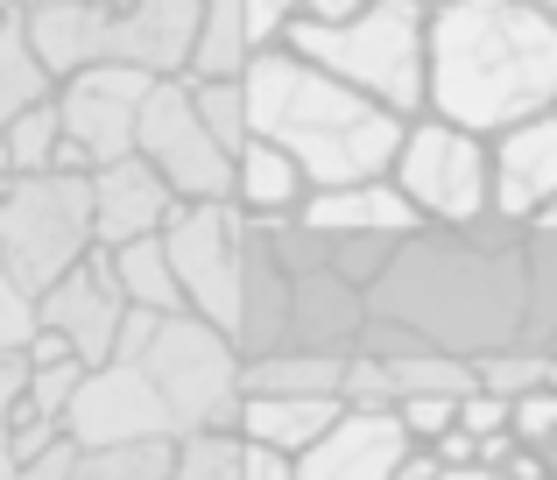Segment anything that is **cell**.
Returning <instances> with one entry per match:
<instances>
[{
  "label": "cell",
  "instance_id": "cell-1",
  "mask_svg": "<svg viewBox=\"0 0 557 480\" xmlns=\"http://www.w3.org/2000/svg\"><path fill=\"white\" fill-rule=\"evenodd\" d=\"M423 113L480 141L557 113V14L530 0H437L423 28Z\"/></svg>",
  "mask_w": 557,
  "mask_h": 480
},
{
  "label": "cell",
  "instance_id": "cell-2",
  "mask_svg": "<svg viewBox=\"0 0 557 480\" xmlns=\"http://www.w3.org/2000/svg\"><path fill=\"white\" fill-rule=\"evenodd\" d=\"M240 93H247V135L275 141V149L311 177V192L388 177L395 141H403V127H409L403 113L374 107L368 93L339 85L332 71L304 64L289 42H269V50L247 57Z\"/></svg>",
  "mask_w": 557,
  "mask_h": 480
},
{
  "label": "cell",
  "instance_id": "cell-3",
  "mask_svg": "<svg viewBox=\"0 0 557 480\" xmlns=\"http://www.w3.org/2000/svg\"><path fill=\"white\" fill-rule=\"evenodd\" d=\"M423 28H431V0H368L354 22H289L283 42L304 64L368 93L374 107L417 121L423 113Z\"/></svg>",
  "mask_w": 557,
  "mask_h": 480
},
{
  "label": "cell",
  "instance_id": "cell-4",
  "mask_svg": "<svg viewBox=\"0 0 557 480\" xmlns=\"http://www.w3.org/2000/svg\"><path fill=\"white\" fill-rule=\"evenodd\" d=\"M141 368H149L156 396L170 410V431H233L240 417V340L219 325H205L198 311H177V318H156L149 346H141Z\"/></svg>",
  "mask_w": 557,
  "mask_h": 480
},
{
  "label": "cell",
  "instance_id": "cell-5",
  "mask_svg": "<svg viewBox=\"0 0 557 480\" xmlns=\"http://www.w3.org/2000/svg\"><path fill=\"white\" fill-rule=\"evenodd\" d=\"M85 255H92V184L85 177L42 170V177L0 184V261L28 297H42Z\"/></svg>",
  "mask_w": 557,
  "mask_h": 480
},
{
  "label": "cell",
  "instance_id": "cell-6",
  "mask_svg": "<svg viewBox=\"0 0 557 480\" xmlns=\"http://www.w3.org/2000/svg\"><path fill=\"white\" fill-rule=\"evenodd\" d=\"M170 247V269L184 283V304L205 318V325L233 332L240 340V318H247V275H255V220L233 206H177L163 226Z\"/></svg>",
  "mask_w": 557,
  "mask_h": 480
},
{
  "label": "cell",
  "instance_id": "cell-7",
  "mask_svg": "<svg viewBox=\"0 0 557 480\" xmlns=\"http://www.w3.org/2000/svg\"><path fill=\"white\" fill-rule=\"evenodd\" d=\"M388 184L409 198L423 226H480L487 220V141L417 113L395 141Z\"/></svg>",
  "mask_w": 557,
  "mask_h": 480
},
{
  "label": "cell",
  "instance_id": "cell-8",
  "mask_svg": "<svg viewBox=\"0 0 557 480\" xmlns=\"http://www.w3.org/2000/svg\"><path fill=\"white\" fill-rule=\"evenodd\" d=\"M135 156L170 184L177 206H233V156L190 107V78H156L135 121Z\"/></svg>",
  "mask_w": 557,
  "mask_h": 480
},
{
  "label": "cell",
  "instance_id": "cell-9",
  "mask_svg": "<svg viewBox=\"0 0 557 480\" xmlns=\"http://www.w3.org/2000/svg\"><path fill=\"white\" fill-rule=\"evenodd\" d=\"M64 439L78 453H121V445H163L177 431H170V410L156 396L149 368L113 354V360L78 374V389L64 403Z\"/></svg>",
  "mask_w": 557,
  "mask_h": 480
},
{
  "label": "cell",
  "instance_id": "cell-10",
  "mask_svg": "<svg viewBox=\"0 0 557 480\" xmlns=\"http://www.w3.org/2000/svg\"><path fill=\"white\" fill-rule=\"evenodd\" d=\"M149 85H156L149 71H127V64H92L57 78V121H64V141L85 156V170L135 156V121Z\"/></svg>",
  "mask_w": 557,
  "mask_h": 480
},
{
  "label": "cell",
  "instance_id": "cell-11",
  "mask_svg": "<svg viewBox=\"0 0 557 480\" xmlns=\"http://www.w3.org/2000/svg\"><path fill=\"white\" fill-rule=\"evenodd\" d=\"M121 325H127V297H121V283H113L107 247H92L78 269H64V275H57V283L36 297V332L64 340L71 354L85 360V368L113 360V346H121Z\"/></svg>",
  "mask_w": 557,
  "mask_h": 480
},
{
  "label": "cell",
  "instance_id": "cell-12",
  "mask_svg": "<svg viewBox=\"0 0 557 480\" xmlns=\"http://www.w3.org/2000/svg\"><path fill=\"white\" fill-rule=\"evenodd\" d=\"M557 198V113L516 121L487 141V212L494 220H536Z\"/></svg>",
  "mask_w": 557,
  "mask_h": 480
},
{
  "label": "cell",
  "instance_id": "cell-13",
  "mask_svg": "<svg viewBox=\"0 0 557 480\" xmlns=\"http://www.w3.org/2000/svg\"><path fill=\"white\" fill-rule=\"evenodd\" d=\"M409 431L395 410H339L325 439L297 453V480H395L409 459Z\"/></svg>",
  "mask_w": 557,
  "mask_h": 480
},
{
  "label": "cell",
  "instance_id": "cell-14",
  "mask_svg": "<svg viewBox=\"0 0 557 480\" xmlns=\"http://www.w3.org/2000/svg\"><path fill=\"white\" fill-rule=\"evenodd\" d=\"M297 226L311 241H409L417 234V212H409V198L395 192L388 177H368V184H332V192H311L297 206Z\"/></svg>",
  "mask_w": 557,
  "mask_h": 480
},
{
  "label": "cell",
  "instance_id": "cell-15",
  "mask_svg": "<svg viewBox=\"0 0 557 480\" xmlns=\"http://www.w3.org/2000/svg\"><path fill=\"white\" fill-rule=\"evenodd\" d=\"M92 247H127V241H149L170 226L177 198L170 184L156 177L141 156H121V163H99L92 177Z\"/></svg>",
  "mask_w": 557,
  "mask_h": 480
},
{
  "label": "cell",
  "instance_id": "cell-16",
  "mask_svg": "<svg viewBox=\"0 0 557 480\" xmlns=\"http://www.w3.org/2000/svg\"><path fill=\"white\" fill-rule=\"evenodd\" d=\"M304 198H311V177H304L275 141H247V149L233 156V212H247L255 226L297 220Z\"/></svg>",
  "mask_w": 557,
  "mask_h": 480
},
{
  "label": "cell",
  "instance_id": "cell-17",
  "mask_svg": "<svg viewBox=\"0 0 557 480\" xmlns=\"http://www.w3.org/2000/svg\"><path fill=\"white\" fill-rule=\"evenodd\" d=\"M339 396H240V417H233V439L247 445H275V453L297 459L304 445L325 439V424L339 417Z\"/></svg>",
  "mask_w": 557,
  "mask_h": 480
},
{
  "label": "cell",
  "instance_id": "cell-18",
  "mask_svg": "<svg viewBox=\"0 0 557 480\" xmlns=\"http://www.w3.org/2000/svg\"><path fill=\"white\" fill-rule=\"evenodd\" d=\"M346 354L332 346H269L240 360V396H339Z\"/></svg>",
  "mask_w": 557,
  "mask_h": 480
},
{
  "label": "cell",
  "instance_id": "cell-19",
  "mask_svg": "<svg viewBox=\"0 0 557 480\" xmlns=\"http://www.w3.org/2000/svg\"><path fill=\"white\" fill-rule=\"evenodd\" d=\"M107 261H113V283H121V297L135 304V311H156V318L190 311V304H184V283H177V269H170L163 234L127 241V247H107Z\"/></svg>",
  "mask_w": 557,
  "mask_h": 480
},
{
  "label": "cell",
  "instance_id": "cell-20",
  "mask_svg": "<svg viewBox=\"0 0 557 480\" xmlns=\"http://www.w3.org/2000/svg\"><path fill=\"white\" fill-rule=\"evenodd\" d=\"M50 93H57V78L42 71L36 42H28V28H22V14H8V22H0V127H8L14 113L42 107Z\"/></svg>",
  "mask_w": 557,
  "mask_h": 480
},
{
  "label": "cell",
  "instance_id": "cell-21",
  "mask_svg": "<svg viewBox=\"0 0 557 480\" xmlns=\"http://www.w3.org/2000/svg\"><path fill=\"white\" fill-rule=\"evenodd\" d=\"M0 149H8V177H42V170H57V149H64V121H57V93L42 99V107L14 113V121L0 127Z\"/></svg>",
  "mask_w": 557,
  "mask_h": 480
},
{
  "label": "cell",
  "instance_id": "cell-22",
  "mask_svg": "<svg viewBox=\"0 0 557 480\" xmlns=\"http://www.w3.org/2000/svg\"><path fill=\"white\" fill-rule=\"evenodd\" d=\"M388 374H395V403H403V396H466V389H473V360L437 354V346L388 354Z\"/></svg>",
  "mask_w": 557,
  "mask_h": 480
},
{
  "label": "cell",
  "instance_id": "cell-23",
  "mask_svg": "<svg viewBox=\"0 0 557 480\" xmlns=\"http://www.w3.org/2000/svg\"><path fill=\"white\" fill-rule=\"evenodd\" d=\"M163 480H240V439L233 431H184V439H170Z\"/></svg>",
  "mask_w": 557,
  "mask_h": 480
},
{
  "label": "cell",
  "instance_id": "cell-24",
  "mask_svg": "<svg viewBox=\"0 0 557 480\" xmlns=\"http://www.w3.org/2000/svg\"><path fill=\"white\" fill-rule=\"evenodd\" d=\"M190 107H198V121L212 127V141L226 156H240L247 141V93H240V78H190Z\"/></svg>",
  "mask_w": 557,
  "mask_h": 480
},
{
  "label": "cell",
  "instance_id": "cell-25",
  "mask_svg": "<svg viewBox=\"0 0 557 480\" xmlns=\"http://www.w3.org/2000/svg\"><path fill=\"white\" fill-rule=\"evenodd\" d=\"M170 473V439L163 445H121V453H78L64 480H163Z\"/></svg>",
  "mask_w": 557,
  "mask_h": 480
},
{
  "label": "cell",
  "instance_id": "cell-26",
  "mask_svg": "<svg viewBox=\"0 0 557 480\" xmlns=\"http://www.w3.org/2000/svg\"><path fill=\"white\" fill-rule=\"evenodd\" d=\"M473 382L516 403L522 389H550V354H487V360H473Z\"/></svg>",
  "mask_w": 557,
  "mask_h": 480
},
{
  "label": "cell",
  "instance_id": "cell-27",
  "mask_svg": "<svg viewBox=\"0 0 557 480\" xmlns=\"http://www.w3.org/2000/svg\"><path fill=\"white\" fill-rule=\"evenodd\" d=\"M339 403H346V410H395V374H388V360H381V354H346Z\"/></svg>",
  "mask_w": 557,
  "mask_h": 480
},
{
  "label": "cell",
  "instance_id": "cell-28",
  "mask_svg": "<svg viewBox=\"0 0 557 480\" xmlns=\"http://www.w3.org/2000/svg\"><path fill=\"white\" fill-rule=\"evenodd\" d=\"M508 439L530 445V453H550L557 445V389H522L508 403Z\"/></svg>",
  "mask_w": 557,
  "mask_h": 480
},
{
  "label": "cell",
  "instance_id": "cell-29",
  "mask_svg": "<svg viewBox=\"0 0 557 480\" xmlns=\"http://www.w3.org/2000/svg\"><path fill=\"white\" fill-rule=\"evenodd\" d=\"M28 340H36V297H28V290L8 275V261H0V368L22 360Z\"/></svg>",
  "mask_w": 557,
  "mask_h": 480
},
{
  "label": "cell",
  "instance_id": "cell-30",
  "mask_svg": "<svg viewBox=\"0 0 557 480\" xmlns=\"http://www.w3.org/2000/svg\"><path fill=\"white\" fill-rule=\"evenodd\" d=\"M395 417H403V431L417 445H431V439H445V431L459 424V396H403Z\"/></svg>",
  "mask_w": 557,
  "mask_h": 480
},
{
  "label": "cell",
  "instance_id": "cell-31",
  "mask_svg": "<svg viewBox=\"0 0 557 480\" xmlns=\"http://www.w3.org/2000/svg\"><path fill=\"white\" fill-rule=\"evenodd\" d=\"M14 396H22V360L0 368V480H22L28 473L22 445H14Z\"/></svg>",
  "mask_w": 557,
  "mask_h": 480
},
{
  "label": "cell",
  "instance_id": "cell-32",
  "mask_svg": "<svg viewBox=\"0 0 557 480\" xmlns=\"http://www.w3.org/2000/svg\"><path fill=\"white\" fill-rule=\"evenodd\" d=\"M459 431H473V439H494V431H508V396H494V389H466L459 396Z\"/></svg>",
  "mask_w": 557,
  "mask_h": 480
},
{
  "label": "cell",
  "instance_id": "cell-33",
  "mask_svg": "<svg viewBox=\"0 0 557 480\" xmlns=\"http://www.w3.org/2000/svg\"><path fill=\"white\" fill-rule=\"evenodd\" d=\"M240 22H247V36H255V50H269V42H283V28L297 22V0H240Z\"/></svg>",
  "mask_w": 557,
  "mask_h": 480
},
{
  "label": "cell",
  "instance_id": "cell-34",
  "mask_svg": "<svg viewBox=\"0 0 557 480\" xmlns=\"http://www.w3.org/2000/svg\"><path fill=\"white\" fill-rule=\"evenodd\" d=\"M240 480H297V459L275 445H247L240 439Z\"/></svg>",
  "mask_w": 557,
  "mask_h": 480
},
{
  "label": "cell",
  "instance_id": "cell-35",
  "mask_svg": "<svg viewBox=\"0 0 557 480\" xmlns=\"http://www.w3.org/2000/svg\"><path fill=\"white\" fill-rule=\"evenodd\" d=\"M431 453H437V467H480V439L459 431V424H451L445 439H431Z\"/></svg>",
  "mask_w": 557,
  "mask_h": 480
},
{
  "label": "cell",
  "instance_id": "cell-36",
  "mask_svg": "<svg viewBox=\"0 0 557 480\" xmlns=\"http://www.w3.org/2000/svg\"><path fill=\"white\" fill-rule=\"evenodd\" d=\"M368 0H297V22H354Z\"/></svg>",
  "mask_w": 557,
  "mask_h": 480
},
{
  "label": "cell",
  "instance_id": "cell-37",
  "mask_svg": "<svg viewBox=\"0 0 557 480\" xmlns=\"http://www.w3.org/2000/svg\"><path fill=\"white\" fill-rule=\"evenodd\" d=\"M502 473H508V480H544L550 467H544V453H530V445H516V453L502 459Z\"/></svg>",
  "mask_w": 557,
  "mask_h": 480
},
{
  "label": "cell",
  "instance_id": "cell-38",
  "mask_svg": "<svg viewBox=\"0 0 557 480\" xmlns=\"http://www.w3.org/2000/svg\"><path fill=\"white\" fill-rule=\"evenodd\" d=\"M437 473H445V467H437V453H431V445H409V459L395 467V480H437Z\"/></svg>",
  "mask_w": 557,
  "mask_h": 480
},
{
  "label": "cell",
  "instance_id": "cell-39",
  "mask_svg": "<svg viewBox=\"0 0 557 480\" xmlns=\"http://www.w3.org/2000/svg\"><path fill=\"white\" fill-rule=\"evenodd\" d=\"M437 480H508V473L502 467H445Z\"/></svg>",
  "mask_w": 557,
  "mask_h": 480
},
{
  "label": "cell",
  "instance_id": "cell-40",
  "mask_svg": "<svg viewBox=\"0 0 557 480\" xmlns=\"http://www.w3.org/2000/svg\"><path fill=\"white\" fill-rule=\"evenodd\" d=\"M530 226H544V234H557V198H550V206H544V212H536V220H530Z\"/></svg>",
  "mask_w": 557,
  "mask_h": 480
},
{
  "label": "cell",
  "instance_id": "cell-41",
  "mask_svg": "<svg viewBox=\"0 0 557 480\" xmlns=\"http://www.w3.org/2000/svg\"><path fill=\"white\" fill-rule=\"evenodd\" d=\"M92 8H107V14H127V8H135V0H92Z\"/></svg>",
  "mask_w": 557,
  "mask_h": 480
},
{
  "label": "cell",
  "instance_id": "cell-42",
  "mask_svg": "<svg viewBox=\"0 0 557 480\" xmlns=\"http://www.w3.org/2000/svg\"><path fill=\"white\" fill-rule=\"evenodd\" d=\"M28 8H42V0H14V14H28Z\"/></svg>",
  "mask_w": 557,
  "mask_h": 480
},
{
  "label": "cell",
  "instance_id": "cell-43",
  "mask_svg": "<svg viewBox=\"0 0 557 480\" xmlns=\"http://www.w3.org/2000/svg\"><path fill=\"white\" fill-rule=\"evenodd\" d=\"M530 8H544V14H557V0H530Z\"/></svg>",
  "mask_w": 557,
  "mask_h": 480
},
{
  "label": "cell",
  "instance_id": "cell-44",
  "mask_svg": "<svg viewBox=\"0 0 557 480\" xmlns=\"http://www.w3.org/2000/svg\"><path fill=\"white\" fill-rule=\"evenodd\" d=\"M0 184H8V149H0Z\"/></svg>",
  "mask_w": 557,
  "mask_h": 480
},
{
  "label": "cell",
  "instance_id": "cell-45",
  "mask_svg": "<svg viewBox=\"0 0 557 480\" xmlns=\"http://www.w3.org/2000/svg\"><path fill=\"white\" fill-rule=\"evenodd\" d=\"M0 14H14V0H0Z\"/></svg>",
  "mask_w": 557,
  "mask_h": 480
},
{
  "label": "cell",
  "instance_id": "cell-46",
  "mask_svg": "<svg viewBox=\"0 0 557 480\" xmlns=\"http://www.w3.org/2000/svg\"><path fill=\"white\" fill-rule=\"evenodd\" d=\"M544 480H557V473H544Z\"/></svg>",
  "mask_w": 557,
  "mask_h": 480
},
{
  "label": "cell",
  "instance_id": "cell-47",
  "mask_svg": "<svg viewBox=\"0 0 557 480\" xmlns=\"http://www.w3.org/2000/svg\"><path fill=\"white\" fill-rule=\"evenodd\" d=\"M0 22H8V14H0Z\"/></svg>",
  "mask_w": 557,
  "mask_h": 480
},
{
  "label": "cell",
  "instance_id": "cell-48",
  "mask_svg": "<svg viewBox=\"0 0 557 480\" xmlns=\"http://www.w3.org/2000/svg\"><path fill=\"white\" fill-rule=\"evenodd\" d=\"M431 8H437V0H431Z\"/></svg>",
  "mask_w": 557,
  "mask_h": 480
}]
</instances>
